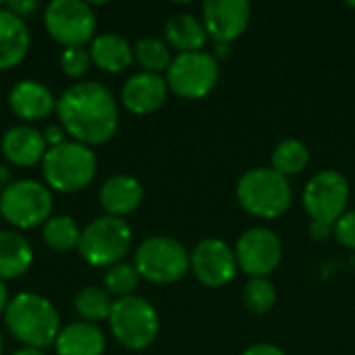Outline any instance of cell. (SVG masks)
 <instances>
[{
	"label": "cell",
	"mask_w": 355,
	"mask_h": 355,
	"mask_svg": "<svg viewBox=\"0 0 355 355\" xmlns=\"http://www.w3.org/2000/svg\"><path fill=\"white\" fill-rule=\"evenodd\" d=\"M2 347H4V343H2V335H0V355H2Z\"/></svg>",
	"instance_id": "cell-39"
},
{
	"label": "cell",
	"mask_w": 355,
	"mask_h": 355,
	"mask_svg": "<svg viewBox=\"0 0 355 355\" xmlns=\"http://www.w3.org/2000/svg\"><path fill=\"white\" fill-rule=\"evenodd\" d=\"M4 324L8 333L23 343V347L46 349L56 343L60 333V314L54 304L31 291H21L10 297L4 310Z\"/></svg>",
	"instance_id": "cell-2"
},
{
	"label": "cell",
	"mask_w": 355,
	"mask_h": 355,
	"mask_svg": "<svg viewBox=\"0 0 355 355\" xmlns=\"http://www.w3.org/2000/svg\"><path fill=\"white\" fill-rule=\"evenodd\" d=\"M79 239H81V229L77 220L69 214L50 216L42 225V241L56 254L77 250Z\"/></svg>",
	"instance_id": "cell-24"
},
{
	"label": "cell",
	"mask_w": 355,
	"mask_h": 355,
	"mask_svg": "<svg viewBox=\"0 0 355 355\" xmlns=\"http://www.w3.org/2000/svg\"><path fill=\"white\" fill-rule=\"evenodd\" d=\"M166 96H168L166 79L162 75L146 73V71L131 75L121 89L123 106L139 116L156 112L166 102Z\"/></svg>",
	"instance_id": "cell-16"
},
{
	"label": "cell",
	"mask_w": 355,
	"mask_h": 355,
	"mask_svg": "<svg viewBox=\"0 0 355 355\" xmlns=\"http://www.w3.org/2000/svg\"><path fill=\"white\" fill-rule=\"evenodd\" d=\"M333 235L335 239L347 248V250H355V210L345 212L335 225H333Z\"/></svg>",
	"instance_id": "cell-31"
},
{
	"label": "cell",
	"mask_w": 355,
	"mask_h": 355,
	"mask_svg": "<svg viewBox=\"0 0 355 355\" xmlns=\"http://www.w3.org/2000/svg\"><path fill=\"white\" fill-rule=\"evenodd\" d=\"M164 37L168 46H173L175 50H179V54H183V52H200L208 40V33L198 17L189 12H175L164 23Z\"/></svg>",
	"instance_id": "cell-23"
},
{
	"label": "cell",
	"mask_w": 355,
	"mask_h": 355,
	"mask_svg": "<svg viewBox=\"0 0 355 355\" xmlns=\"http://www.w3.org/2000/svg\"><path fill=\"white\" fill-rule=\"evenodd\" d=\"M33 264L31 243L15 229L0 231V281L23 277Z\"/></svg>",
	"instance_id": "cell-22"
},
{
	"label": "cell",
	"mask_w": 355,
	"mask_h": 355,
	"mask_svg": "<svg viewBox=\"0 0 355 355\" xmlns=\"http://www.w3.org/2000/svg\"><path fill=\"white\" fill-rule=\"evenodd\" d=\"M12 183V173L6 164H0V191L6 189Z\"/></svg>",
	"instance_id": "cell-36"
},
{
	"label": "cell",
	"mask_w": 355,
	"mask_h": 355,
	"mask_svg": "<svg viewBox=\"0 0 355 355\" xmlns=\"http://www.w3.org/2000/svg\"><path fill=\"white\" fill-rule=\"evenodd\" d=\"M220 79L216 58L204 50L177 54L166 69V85L173 94L185 100H200L208 96Z\"/></svg>",
	"instance_id": "cell-9"
},
{
	"label": "cell",
	"mask_w": 355,
	"mask_h": 355,
	"mask_svg": "<svg viewBox=\"0 0 355 355\" xmlns=\"http://www.w3.org/2000/svg\"><path fill=\"white\" fill-rule=\"evenodd\" d=\"M310 162V150L300 139H283L272 150V168L283 177L300 175Z\"/></svg>",
	"instance_id": "cell-26"
},
{
	"label": "cell",
	"mask_w": 355,
	"mask_h": 355,
	"mask_svg": "<svg viewBox=\"0 0 355 355\" xmlns=\"http://www.w3.org/2000/svg\"><path fill=\"white\" fill-rule=\"evenodd\" d=\"M54 200L46 183L33 179L12 181L0 191V216L15 229L25 231L44 225L52 216Z\"/></svg>",
	"instance_id": "cell-7"
},
{
	"label": "cell",
	"mask_w": 355,
	"mask_h": 355,
	"mask_svg": "<svg viewBox=\"0 0 355 355\" xmlns=\"http://www.w3.org/2000/svg\"><path fill=\"white\" fill-rule=\"evenodd\" d=\"M98 173V156L89 146L67 139L48 148L42 160V175L48 189L60 193H77L85 189Z\"/></svg>",
	"instance_id": "cell-3"
},
{
	"label": "cell",
	"mask_w": 355,
	"mask_h": 355,
	"mask_svg": "<svg viewBox=\"0 0 355 355\" xmlns=\"http://www.w3.org/2000/svg\"><path fill=\"white\" fill-rule=\"evenodd\" d=\"M44 139L48 144V148H54V146H60L67 141V133L60 125H48L44 131Z\"/></svg>",
	"instance_id": "cell-33"
},
{
	"label": "cell",
	"mask_w": 355,
	"mask_h": 355,
	"mask_svg": "<svg viewBox=\"0 0 355 355\" xmlns=\"http://www.w3.org/2000/svg\"><path fill=\"white\" fill-rule=\"evenodd\" d=\"M302 200L312 223L333 227L347 210L349 183L337 171H322L308 181Z\"/></svg>",
	"instance_id": "cell-11"
},
{
	"label": "cell",
	"mask_w": 355,
	"mask_h": 355,
	"mask_svg": "<svg viewBox=\"0 0 355 355\" xmlns=\"http://www.w3.org/2000/svg\"><path fill=\"white\" fill-rule=\"evenodd\" d=\"M54 349L56 355H102L106 349V337L98 324L79 320L60 329Z\"/></svg>",
	"instance_id": "cell-20"
},
{
	"label": "cell",
	"mask_w": 355,
	"mask_h": 355,
	"mask_svg": "<svg viewBox=\"0 0 355 355\" xmlns=\"http://www.w3.org/2000/svg\"><path fill=\"white\" fill-rule=\"evenodd\" d=\"M139 277L156 285H173L189 270V252L173 237L156 235L139 243L133 256Z\"/></svg>",
	"instance_id": "cell-8"
},
{
	"label": "cell",
	"mask_w": 355,
	"mask_h": 355,
	"mask_svg": "<svg viewBox=\"0 0 355 355\" xmlns=\"http://www.w3.org/2000/svg\"><path fill=\"white\" fill-rule=\"evenodd\" d=\"M133 60L139 62V67L146 73H156L160 75L162 71H166L173 62L171 56V46L154 35H146L139 37L133 46Z\"/></svg>",
	"instance_id": "cell-25"
},
{
	"label": "cell",
	"mask_w": 355,
	"mask_h": 355,
	"mask_svg": "<svg viewBox=\"0 0 355 355\" xmlns=\"http://www.w3.org/2000/svg\"><path fill=\"white\" fill-rule=\"evenodd\" d=\"M333 231V227L331 225H322V223H312V235L316 237V239H324V237H329V233Z\"/></svg>",
	"instance_id": "cell-35"
},
{
	"label": "cell",
	"mask_w": 355,
	"mask_h": 355,
	"mask_svg": "<svg viewBox=\"0 0 355 355\" xmlns=\"http://www.w3.org/2000/svg\"><path fill=\"white\" fill-rule=\"evenodd\" d=\"M8 302H10V297H8V287H6L4 281H0V316H4V310H6Z\"/></svg>",
	"instance_id": "cell-37"
},
{
	"label": "cell",
	"mask_w": 355,
	"mask_h": 355,
	"mask_svg": "<svg viewBox=\"0 0 355 355\" xmlns=\"http://www.w3.org/2000/svg\"><path fill=\"white\" fill-rule=\"evenodd\" d=\"M108 327L112 337L125 349L144 352L156 341L160 320L156 308L148 300L139 295H129L114 300L108 316Z\"/></svg>",
	"instance_id": "cell-5"
},
{
	"label": "cell",
	"mask_w": 355,
	"mask_h": 355,
	"mask_svg": "<svg viewBox=\"0 0 355 355\" xmlns=\"http://www.w3.org/2000/svg\"><path fill=\"white\" fill-rule=\"evenodd\" d=\"M237 266L252 279H266L275 272L283 258V243L270 229H248L235 245Z\"/></svg>",
	"instance_id": "cell-12"
},
{
	"label": "cell",
	"mask_w": 355,
	"mask_h": 355,
	"mask_svg": "<svg viewBox=\"0 0 355 355\" xmlns=\"http://www.w3.org/2000/svg\"><path fill=\"white\" fill-rule=\"evenodd\" d=\"M56 116L73 141L106 144L119 129V106L112 92L98 81H79L56 98Z\"/></svg>",
	"instance_id": "cell-1"
},
{
	"label": "cell",
	"mask_w": 355,
	"mask_h": 355,
	"mask_svg": "<svg viewBox=\"0 0 355 355\" xmlns=\"http://www.w3.org/2000/svg\"><path fill=\"white\" fill-rule=\"evenodd\" d=\"M92 62L106 73H123L133 62V46L121 33H100L89 42Z\"/></svg>",
	"instance_id": "cell-21"
},
{
	"label": "cell",
	"mask_w": 355,
	"mask_h": 355,
	"mask_svg": "<svg viewBox=\"0 0 355 355\" xmlns=\"http://www.w3.org/2000/svg\"><path fill=\"white\" fill-rule=\"evenodd\" d=\"M0 8H4V2H0Z\"/></svg>",
	"instance_id": "cell-40"
},
{
	"label": "cell",
	"mask_w": 355,
	"mask_h": 355,
	"mask_svg": "<svg viewBox=\"0 0 355 355\" xmlns=\"http://www.w3.org/2000/svg\"><path fill=\"white\" fill-rule=\"evenodd\" d=\"M250 17L252 6L248 0H206L202 4V23L216 44H231L243 35Z\"/></svg>",
	"instance_id": "cell-14"
},
{
	"label": "cell",
	"mask_w": 355,
	"mask_h": 355,
	"mask_svg": "<svg viewBox=\"0 0 355 355\" xmlns=\"http://www.w3.org/2000/svg\"><path fill=\"white\" fill-rule=\"evenodd\" d=\"M189 268L204 287H225L237 275L235 250L220 239H204L189 254Z\"/></svg>",
	"instance_id": "cell-13"
},
{
	"label": "cell",
	"mask_w": 355,
	"mask_h": 355,
	"mask_svg": "<svg viewBox=\"0 0 355 355\" xmlns=\"http://www.w3.org/2000/svg\"><path fill=\"white\" fill-rule=\"evenodd\" d=\"M0 152L4 160L19 168H31L42 164L48 144L44 133L31 125H12L0 137Z\"/></svg>",
	"instance_id": "cell-15"
},
{
	"label": "cell",
	"mask_w": 355,
	"mask_h": 355,
	"mask_svg": "<svg viewBox=\"0 0 355 355\" xmlns=\"http://www.w3.org/2000/svg\"><path fill=\"white\" fill-rule=\"evenodd\" d=\"M139 272L133 264H127V262H119L110 268H106L104 272V289L106 293L116 300L121 297H129L133 295V291L137 289L139 285Z\"/></svg>",
	"instance_id": "cell-28"
},
{
	"label": "cell",
	"mask_w": 355,
	"mask_h": 355,
	"mask_svg": "<svg viewBox=\"0 0 355 355\" xmlns=\"http://www.w3.org/2000/svg\"><path fill=\"white\" fill-rule=\"evenodd\" d=\"M241 355H285V352L272 343H256V345H250Z\"/></svg>",
	"instance_id": "cell-34"
},
{
	"label": "cell",
	"mask_w": 355,
	"mask_h": 355,
	"mask_svg": "<svg viewBox=\"0 0 355 355\" xmlns=\"http://www.w3.org/2000/svg\"><path fill=\"white\" fill-rule=\"evenodd\" d=\"M96 25L98 19L94 6L83 0H54L44 10L46 31L64 48H75L92 42Z\"/></svg>",
	"instance_id": "cell-10"
},
{
	"label": "cell",
	"mask_w": 355,
	"mask_h": 355,
	"mask_svg": "<svg viewBox=\"0 0 355 355\" xmlns=\"http://www.w3.org/2000/svg\"><path fill=\"white\" fill-rule=\"evenodd\" d=\"M112 304L114 302L110 300L106 289H100V287H83L75 295V312L81 316L83 322H89V324L108 320Z\"/></svg>",
	"instance_id": "cell-27"
},
{
	"label": "cell",
	"mask_w": 355,
	"mask_h": 355,
	"mask_svg": "<svg viewBox=\"0 0 355 355\" xmlns=\"http://www.w3.org/2000/svg\"><path fill=\"white\" fill-rule=\"evenodd\" d=\"M8 106L25 123L42 121L50 112H56V98L37 79H21L8 92Z\"/></svg>",
	"instance_id": "cell-17"
},
{
	"label": "cell",
	"mask_w": 355,
	"mask_h": 355,
	"mask_svg": "<svg viewBox=\"0 0 355 355\" xmlns=\"http://www.w3.org/2000/svg\"><path fill=\"white\" fill-rule=\"evenodd\" d=\"M98 198H100V206L108 216L123 218L141 204L144 187L131 175H112L102 183Z\"/></svg>",
	"instance_id": "cell-19"
},
{
	"label": "cell",
	"mask_w": 355,
	"mask_h": 355,
	"mask_svg": "<svg viewBox=\"0 0 355 355\" xmlns=\"http://www.w3.org/2000/svg\"><path fill=\"white\" fill-rule=\"evenodd\" d=\"M92 64V56L89 50H85L83 46H75V48H64L60 54V71L71 77V79H81Z\"/></svg>",
	"instance_id": "cell-30"
},
{
	"label": "cell",
	"mask_w": 355,
	"mask_h": 355,
	"mask_svg": "<svg viewBox=\"0 0 355 355\" xmlns=\"http://www.w3.org/2000/svg\"><path fill=\"white\" fill-rule=\"evenodd\" d=\"M243 304L256 316L270 312L272 306L277 304L275 285L268 279H250L245 289H243Z\"/></svg>",
	"instance_id": "cell-29"
},
{
	"label": "cell",
	"mask_w": 355,
	"mask_h": 355,
	"mask_svg": "<svg viewBox=\"0 0 355 355\" xmlns=\"http://www.w3.org/2000/svg\"><path fill=\"white\" fill-rule=\"evenodd\" d=\"M133 233L125 218L98 216L83 231L77 245L79 256L96 268H110L127 256L131 250Z\"/></svg>",
	"instance_id": "cell-6"
},
{
	"label": "cell",
	"mask_w": 355,
	"mask_h": 355,
	"mask_svg": "<svg viewBox=\"0 0 355 355\" xmlns=\"http://www.w3.org/2000/svg\"><path fill=\"white\" fill-rule=\"evenodd\" d=\"M4 6H6L12 15L21 17L23 21L29 19L31 15H35V12L40 10V2H37V0H8Z\"/></svg>",
	"instance_id": "cell-32"
},
{
	"label": "cell",
	"mask_w": 355,
	"mask_h": 355,
	"mask_svg": "<svg viewBox=\"0 0 355 355\" xmlns=\"http://www.w3.org/2000/svg\"><path fill=\"white\" fill-rule=\"evenodd\" d=\"M31 48L27 23L12 15L6 6L0 8V71H10L21 64Z\"/></svg>",
	"instance_id": "cell-18"
},
{
	"label": "cell",
	"mask_w": 355,
	"mask_h": 355,
	"mask_svg": "<svg viewBox=\"0 0 355 355\" xmlns=\"http://www.w3.org/2000/svg\"><path fill=\"white\" fill-rule=\"evenodd\" d=\"M10 355H46L42 349H33V347H21V349H17L15 354Z\"/></svg>",
	"instance_id": "cell-38"
},
{
	"label": "cell",
	"mask_w": 355,
	"mask_h": 355,
	"mask_svg": "<svg viewBox=\"0 0 355 355\" xmlns=\"http://www.w3.org/2000/svg\"><path fill=\"white\" fill-rule=\"evenodd\" d=\"M293 200L291 185L287 177L277 173L272 166L252 168L237 181V202L239 206L258 218H279L283 216Z\"/></svg>",
	"instance_id": "cell-4"
}]
</instances>
